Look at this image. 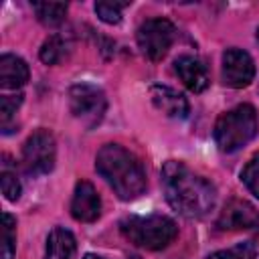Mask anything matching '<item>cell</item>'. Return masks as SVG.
<instances>
[{"instance_id": "1", "label": "cell", "mask_w": 259, "mask_h": 259, "mask_svg": "<svg viewBox=\"0 0 259 259\" xmlns=\"http://www.w3.org/2000/svg\"><path fill=\"white\" fill-rule=\"evenodd\" d=\"M162 188L168 204L186 219L208 214L217 202L214 186L192 172L184 162L168 160L162 168Z\"/></svg>"}, {"instance_id": "2", "label": "cell", "mask_w": 259, "mask_h": 259, "mask_svg": "<svg viewBox=\"0 0 259 259\" xmlns=\"http://www.w3.org/2000/svg\"><path fill=\"white\" fill-rule=\"evenodd\" d=\"M95 170L121 200H134L146 190L142 162L119 144H105L97 152Z\"/></svg>"}, {"instance_id": "3", "label": "cell", "mask_w": 259, "mask_h": 259, "mask_svg": "<svg viewBox=\"0 0 259 259\" xmlns=\"http://www.w3.org/2000/svg\"><path fill=\"white\" fill-rule=\"evenodd\" d=\"M119 231L130 243L148 251H158L168 247L178 235L176 223L166 214L127 217L119 223Z\"/></svg>"}, {"instance_id": "4", "label": "cell", "mask_w": 259, "mask_h": 259, "mask_svg": "<svg viewBox=\"0 0 259 259\" xmlns=\"http://www.w3.org/2000/svg\"><path fill=\"white\" fill-rule=\"evenodd\" d=\"M259 130V117L253 105L243 103L223 113L214 123V142L223 152H235L249 144Z\"/></svg>"}, {"instance_id": "5", "label": "cell", "mask_w": 259, "mask_h": 259, "mask_svg": "<svg viewBox=\"0 0 259 259\" xmlns=\"http://www.w3.org/2000/svg\"><path fill=\"white\" fill-rule=\"evenodd\" d=\"M69 107L71 113L87 127L97 125L107 109L105 93L91 83H77L69 89Z\"/></svg>"}, {"instance_id": "6", "label": "cell", "mask_w": 259, "mask_h": 259, "mask_svg": "<svg viewBox=\"0 0 259 259\" xmlns=\"http://www.w3.org/2000/svg\"><path fill=\"white\" fill-rule=\"evenodd\" d=\"M55 158H57V146L49 130H36L26 138L20 160L28 174L32 176L49 174L55 168Z\"/></svg>"}, {"instance_id": "7", "label": "cell", "mask_w": 259, "mask_h": 259, "mask_svg": "<svg viewBox=\"0 0 259 259\" xmlns=\"http://www.w3.org/2000/svg\"><path fill=\"white\" fill-rule=\"evenodd\" d=\"M174 24L166 18H148L138 28V47L150 61H162L174 42Z\"/></svg>"}, {"instance_id": "8", "label": "cell", "mask_w": 259, "mask_h": 259, "mask_svg": "<svg viewBox=\"0 0 259 259\" xmlns=\"http://www.w3.org/2000/svg\"><path fill=\"white\" fill-rule=\"evenodd\" d=\"M255 77V63L251 55L243 49H227L223 53V81L233 87L241 89L247 87Z\"/></svg>"}, {"instance_id": "9", "label": "cell", "mask_w": 259, "mask_h": 259, "mask_svg": "<svg viewBox=\"0 0 259 259\" xmlns=\"http://www.w3.org/2000/svg\"><path fill=\"white\" fill-rule=\"evenodd\" d=\"M217 227L221 231H243V229H259V210L247 200H231L219 214Z\"/></svg>"}, {"instance_id": "10", "label": "cell", "mask_w": 259, "mask_h": 259, "mask_svg": "<svg viewBox=\"0 0 259 259\" xmlns=\"http://www.w3.org/2000/svg\"><path fill=\"white\" fill-rule=\"evenodd\" d=\"M71 214L75 221L93 223L101 214V198L95 186L87 180H79L75 184V192L71 198Z\"/></svg>"}, {"instance_id": "11", "label": "cell", "mask_w": 259, "mask_h": 259, "mask_svg": "<svg viewBox=\"0 0 259 259\" xmlns=\"http://www.w3.org/2000/svg\"><path fill=\"white\" fill-rule=\"evenodd\" d=\"M150 99L156 105V109L168 117L182 119L188 115V99L168 85H160V83L152 85L150 87Z\"/></svg>"}, {"instance_id": "12", "label": "cell", "mask_w": 259, "mask_h": 259, "mask_svg": "<svg viewBox=\"0 0 259 259\" xmlns=\"http://www.w3.org/2000/svg\"><path fill=\"white\" fill-rule=\"evenodd\" d=\"M174 71L178 75V79L194 93H200L208 87V73L206 67L200 59L192 57V55H180L174 61Z\"/></svg>"}, {"instance_id": "13", "label": "cell", "mask_w": 259, "mask_h": 259, "mask_svg": "<svg viewBox=\"0 0 259 259\" xmlns=\"http://www.w3.org/2000/svg\"><path fill=\"white\" fill-rule=\"evenodd\" d=\"M28 81V65L16 55L0 57V85L4 89H18Z\"/></svg>"}, {"instance_id": "14", "label": "cell", "mask_w": 259, "mask_h": 259, "mask_svg": "<svg viewBox=\"0 0 259 259\" xmlns=\"http://www.w3.org/2000/svg\"><path fill=\"white\" fill-rule=\"evenodd\" d=\"M75 237L65 227H55L47 237L45 257L42 259H71L75 253Z\"/></svg>"}, {"instance_id": "15", "label": "cell", "mask_w": 259, "mask_h": 259, "mask_svg": "<svg viewBox=\"0 0 259 259\" xmlns=\"http://www.w3.org/2000/svg\"><path fill=\"white\" fill-rule=\"evenodd\" d=\"M69 51H71L69 40H67L65 36H61V34H53V36H49V38L42 42L38 57H40V61L47 63V65H57V63H61V61L69 55Z\"/></svg>"}, {"instance_id": "16", "label": "cell", "mask_w": 259, "mask_h": 259, "mask_svg": "<svg viewBox=\"0 0 259 259\" xmlns=\"http://www.w3.org/2000/svg\"><path fill=\"white\" fill-rule=\"evenodd\" d=\"M32 10L45 26H59L65 20L67 4H63V2H34Z\"/></svg>"}, {"instance_id": "17", "label": "cell", "mask_w": 259, "mask_h": 259, "mask_svg": "<svg viewBox=\"0 0 259 259\" xmlns=\"http://www.w3.org/2000/svg\"><path fill=\"white\" fill-rule=\"evenodd\" d=\"M16 251V219L10 212L2 214V259H12Z\"/></svg>"}, {"instance_id": "18", "label": "cell", "mask_w": 259, "mask_h": 259, "mask_svg": "<svg viewBox=\"0 0 259 259\" xmlns=\"http://www.w3.org/2000/svg\"><path fill=\"white\" fill-rule=\"evenodd\" d=\"M255 255H257L255 245L251 241H245V243H237L235 247L210 253L206 259H255Z\"/></svg>"}, {"instance_id": "19", "label": "cell", "mask_w": 259, "mask_h": 259, "mask_svg": "<svg viewBox=\"0 0 259 259\" xmlns=\"http://www.w3.org/2000/svg\"><path fill=\"white\" fill-rule=\"evenodd\" d=\"M130 2H111V0H101L95 4V12L97 16L107 22V24H117L121 20V10L127 6Z\"/></svg>"}, {"instance_id": "20", "label": "cell", "mask_w": 259, "mask_h": 259, "mask_svg": "<svg viewBox=\"0 0 259 259\" xmlns=\"http://www.w3.org/2000/svg\"><path fill=\"white\" fill-rule=\"evenodd\" d=\"M241 180L253 196L259 198V154H255L241 170Z\"/></svg>"}, {"instance_id": "21", "label": "cell", "mask_w": 259, "mask_h": 259, "mask_svg": "<svg viewBox=\"0 0 259 259\" xmlns=\"http://www.w3.org/2000/svg\"><path fill=\"white\" fill-rule=\"evenodd\" d=\"M0 180H2V194L8 200H18L20 198V190H22L18 176L14 172H10V170H2Z\"/></svg>"}, {"instance_id": "22", "label": "cell", "mask_w": 259, "mask_h": 259, "mask_svg": "<svg viewBox=\"0 0 259 259\" xmlns=\"http://www.w3.org/2000/svg\"><path fill=\"white\" fill-rule=\"evenodd\" d=\"M20 103H22V95L18 93V95H2L0 97V117H2V127H6L8 125V119L16 113V109L20 107Z\"/></svg>"}, {"instance_id": "23", "label": "cell", "mask_w": 259, "mask_h": 259, "mask_svg": "<svg viewBox=\"0 0 259 259\" xmlns=\"http://www.w3.org/2000/svg\"><path fill=\"white\" fill-rule=\"evenodd\" d=\"M83 259H103V257H99V255H93V253H87Z\"/></svg>"}, {"instance_id": "24", "label": "cell", "mask_w": 259, "mask_h": 259, "mask_svg": "<svg viewBox=\"0 0 259 259\" xmlns=\"http://www.w3.org/2000/svg\"><path fill=\"white\" fill-rule=\"evenodd\" d=\"M257 40H259V28H257Z\"/></svg>"}]
</instances>
